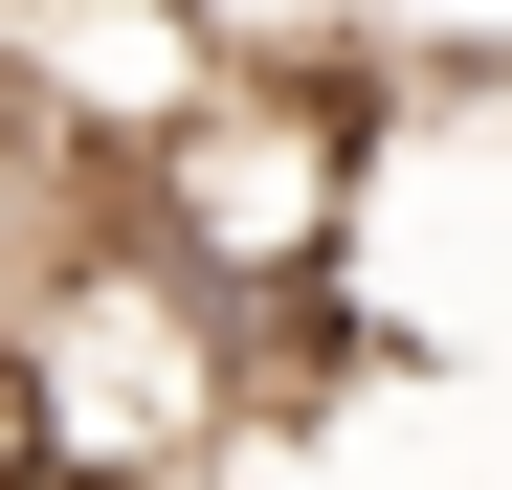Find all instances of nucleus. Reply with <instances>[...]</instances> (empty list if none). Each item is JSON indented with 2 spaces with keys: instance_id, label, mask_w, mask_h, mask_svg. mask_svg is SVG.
<instances>
[{
  "instance_id": "obj_1",
  "label": "nucleus",
  "mask_w": 512,
  "mask_h": 490,
  "mask_svg": "<svg viewBox=\"0 0 512 490\" xmlns=\"http://www.w3.org/2000/svg\"><path fill=\"white\" fill-rule=\"evenodd\" d=\"M223 424H245V312L179 245L90 223L0 312V490H201Z\"/></svg>"
},
{
  "instance_id": "obj_2",
  "label": "nucleus",
  "mask_w": 512,
  "mask_h": 490,
  "mask_svg": "<svg viewBox=\"0 0 512 490\" xmlns=\"http://www.w3.org/2000/svg\"><path fill=\"white\" fill-rule=\"evenodd\" d=\"M112 223H134V245H179L245 335H268V312L334 268V223H357V112L290 90V67H223V90L156 134L134 179H112Z\"/></svg>"
}]
</instances>
